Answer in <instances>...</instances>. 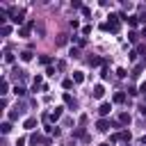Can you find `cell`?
Wrapping results in <instances>:
<instances>
[{
	"label": "cell",
	"mask_w": 146,
	"mask_h": 146,
	"mask_svg": "<svg viewBox=\"0 0 146 146\" xmlns=\"http://www.w3.org/2000/svg\"><path fill=\"white\" fill-rule=\"evenodd\" d=\"M119 18H121V16H114V14L110 16V23H107V27H110L112 32H119V27H121V23H119Z\"/></svg>",
	"instance_id": "obj_1"
},
{
	"label": "cell",
	"mask_w": 146,
	"mask_h": 146,
	"mask_svg": "<svg viewBox=\"0 0 146 146\" xmlns=\"http://www.w3.org/2000/svg\"><path fill=\"white\" fill-rule=\"evenodd\" d=\"M32 25H34V23H32V21H27V23L21 27V32H18V34H21V36H30V30H32Z\"/></svg>",
	"instance_id": "obj_2"
},
{
	"label": "cell",
	"mask_w": 146,
	"mask_h": 146,
	"mask_svg": "<svg viewBox=\"0 0 146 146\" xmlns=\"http://www.w3.org/2000/svg\"><path fill=\"white\" fill-rule=\"evenodd\" d=\"M96 128H98L100 132H107V130H110V121H107V119H100V121L96 123Z\"/></svg>",
	"instance_id": "obj_3"
},
{
	"label": "cell",
	"mask_w": 146,
	"mask_h": 146,
	"mask_svg": "<svg viewBox=\"0 0 146 146\" xmlns=\"http://www.w3.org/2000/svg\"><path fill=\"white\" fill-rule=\"evenodd\" d=\"M91 94H94V98H103V94H105V87H103V84H96Z\"/></svg>",
	"instance_id": "obj_4"
},
{
	"label": "cell",
	"mask_w": 146,
	"mask_h": 146,
	"mask_svg": "<svg viewBox=\"0 0 146 146\" xmlns=\"http://www.w3.org/2000/svg\"><path fill=\"white\" fill-rule=\"evenodd\" d=\"M110 110H112V105H110V103H100V107H98L100 116H107V114H110Z\"/></svg>",
	"instance_id": "obj_5"
},
{
	"label": "cell",
	"mask_w": 146,
	"mask_h": 146,
	"mask_svg": "<svg viewBox=\"0 0 146 146\" xmlns=\"http://www.w3.org/2000/svg\"><path fill=\"white\" fill-rule=\"evenodd\" d=\"M62 110H64V107H55V112H52L48 119H50V121H59V116H62Z\"/></svg>",
	"instance_id": "obj_6"
},
{
	"label": "cell",
	"mask_w": 146,
	"mask_h": 146,
	"mask_svg": "<svg viewBox=\"0 0 146 146\" xmlns=\"http://www.w3.org/2000/svg\"><path fill=\"white\" fill-rule=\"evenodd\" d=\"M82 80H84V73H82V71H75V73H73V82H75V84H80Z\"/></svg>",
	"instance_id": "obj_7"
},
{
	"label": "cell",
	"mask_w": 146,
	"mask_h": 146,
	"mask_svg": "<svg viewBox=\"0 0 146 146\" xmlns=\"http://www.w3.org/2000/svg\"><path fill=\"white\" fill-rule=\"evenodd\" d=\"M64 103H66L68 107H75V100H73V96H71V94H64Z\"/></svg>",
	"instance_id": "obj_8"
},
{
	"label": "cell",
	"mask_w": 146,
	"mask_h": 146,
	"mask_svg": "<svg viewBox=\"0 0 146 146\" xmlns=\"http://www.w3.org/2000/svg\"><path fill=\"white\" fill-rule=\"evenodd\" d=\"M21 59H23V62H30V59H32V50H23V52H21Z\"/></svg>",
	"instance_id": "obj_9"
},
{
	"label": "cell",
	"mask_w": 146,
	"mask_h": 146,
	"mask_svg": "<svg viewBox=\"0 0 146 146\" xmlns=\"http://www.w3.org/2000/svg\"><path fill=\"white\" fill-rule=\"evenodd\" d=\"M119 123H130V114L121 112V114H119Z\"/></svg>",
	"instance_id": "obj_10"
},
{
	"label": "cell",
	"mask_w": 146,
	"mask_h": 146,
	"mask_svg": "<svg viewBox=\"0 0 146 146\" xmlns=\"http://www.w3.org/2000/svg\"><path fill=\"white\" fill-rule=\"evenodd\" d=\"M23 125H25L27 130H32V128L36 125V119H25V123H23Z\"/></svg>",
	"instance_id": "obj_11"
},
{
	"label": "cell",
	"mask_w": 146,
	"mask_h": 146,
	"mask_svg": "<svg viewBox=\"0 0 146 146\" xmlns=\"http://www.w3.org/2000/svg\"><path fill=\"white\" fill-rule=\"evenodd\" d=\"M0 130H2V135H7V132L11 130V123H9V121H5V123L0 125Z\"/></svg>",
	"instance_id": "obj_12"
},
{
	"label": "cell",
	"mask_w": 146,
	"mask_h": 146,
	"mask_svg": "<svg viewBox=\"0 0 146 146\" xmlns=\"http://www.w3.org/2000/svg\"><path fill=\"white\" fill-rule=\"evenodd\" d=\"M89 64L91 66H98V64H103V59L100 57H89Z\"/></svg>",
	"instance_id": "obj_13"
},
{
	"label": "cell",
	"mask_w": 146,
	"mask_h": 146,
	"mask_svg": "<svg viewBox=\"0 0 146 146\" xmlns=\"http://www.w3.org/2000/svg\"><path fill=\"white\" fill-rule=\"evenodd\" d=\"M14 94H16V96H25V87H18V84H16V87H14Z\"/></svg>",
	"instance_id": "obj_14"
},
{
	"label": "cell",
	"mask_w": 146,
	"mask_h": 146,
	"mask_svg": "<svg viewBox=\"0 0 146 146\" xmlns=\"http://www.w3.org/2000/svg\"><path fill=\"white\" fill-rule=\"evenodd\" d=\"M123 100H125V94H121V91L114 94V103H123Z\"/></svg>",
	"instance_id": "obj_15"
},
{
	"label": "cell",
	"mask_w": 146,
	"mask_h": 146,
	"mask_svg": "<svg viewBox=\"0 0 146 146\" xmlns=\"http://www.w3.org/2000/svg\"><path fill=\"white\" fill-rule=\"evenodd\" d=\"M0 32H2L5 36H9V34H11V27H9V25H2V30H0Z\"/></svg>",
	"instance_id": "obj_16"
},
{
	"label": "cell",
	"mask_w": 146,
	"mask_h": 146,
	"mask_svg": "<svg viewBox=\"0 0 146 146\" xmlns=\"http://www.w3.org/2000/svg\"><path fill=\"white\" fill-rule=\"evenodd\" d=\"M39 62H41V64H46V66H48V64H50V57H48V55H41V57H39Z\"/></svg>",
	"instance_id": "obj_17"
},
{
	"label": "cell",
	"mask_w": 146,
	"mask_h": 146,
	"mask_svg": "<svg viewBox=\"0 0 146 146\" xmlns=\"http://www.w3.org/2000/svg\"><path fill=\"white\" fill-rule=\"evenodd\" d=\"M100 78H103V80H107V78H110V71H107V66H103V71H100Z\"/></svg>",
	"instance_id": "obj_18"
},
{
	"label": "cell",
	"mask_w": 146,
	"mask_h": 146,
	"mask_svg": "<svg viewBox=\"0 0 146 146\" xmlns=\"http://www.w3.org/2000/svg\"><path fill=\"white\" fill-rule=\"evenodd\" d=\"M68 27H71V30H78V27H80V23H78V21H75V18H73V21H71V23H68Z\"/></svg>",
	"instance_id": "obj_19"
},
{
	"label": "cell",
	"mask_w": 146,
	"mask_h": 146,
	"mask_svg": "<svg viewBox=\"0 0 146 146\" xmlns=\"http://www.w3.org/2000/svg\"><path fill=\"white\" fill-rule=\"evenodd\" d=\"M66 43V34H59V39H57V46H64Z\"/></svg>",
	"instance_id": "obj_20"
},
{
	"label": "cell",
	"mask_w": 146,
	"mask_h": 146,
	"mask_svg": "<svg viewBox=\"0 0 146 146\" xmlns=\"http://www.w3.org/2000/svg\"><path fill=\"white\" fill-rule=\"evenodd\" d=\"M5 62L11 64V62H14V55H11V52H5Z\"/></svg>",
	"instance_id": "obj_21"
},
{
	"label": "cell",
	"mask_w": 146,
	"mask_h": 146,
	"mask_svg": "<svg viewBox=\"0 0 146 146\" xmlns=\"http://www.w3.org/2000/svg\"><path fill=\"white\" fill-rule=\"evenodd\" d=\"M71 87H73V80L66 78V80H64V89H71Z\"/></svg>",
	"instance_id": "obj_22"
},
{
	"label": "cell",
	"mask_w": 146,
	"mask_h": 146,
	"mask_svg": "<svg viewBox=\"0 0 146 146\" xmlns=\"http://www.w3.org/2000/svg\"><path fill=\"white\" fill-rule=\"evenodd\" d=\"M7 89H9V82H7V80H2V91H0V94L5 96V94H7Z\"/></svg>",
	"instance_id": "obj_23"
},
{
	"label": "cell",
	"mask_w": 146,
	"mask_h": 146,
	"mask_svg": "<svg viewBox=\"0 0 146 146\" xmlns=\"http://www.w3.org/2000/svg\"><path fill=\"white\" fill-rule=\"evenodd\" d=\"M137 36H139V34H137V32H130V34H128V39H130V41H132V43H135V41H137Z\"/></svg>",
	"instance_id": "obj_24"
},
{
	"label": "cell",
	"mask_w": 146,
	"mask_h": 146,
	"mask_svg": "<svg viewBox=\"0 0 146 146\" xmlns=\"http://www.w3.org/2000/svg\"><path fill=\"white\" fill-rule=\"evenodd\" d=\"M71 57H80V50L78 48H71Z\"/></svg>",
	"instance_id": "obj_25"
},
{
	"label": "cell",
	"mask_w": 146,
	"mask_h": 146,
	"mask_svg": "<svg viewBox=\"0 0 146 146\" xmlns=\"http://www.w3.org/2000/svg\"><path fill=\"white\" fill-rule=\"evenodd\" d=\"M116 75H119V78H125L128 73H125V68H119V71H116Z\"/></svg>",
	"instance_id": "obj_26"
},
{
	"label": "cell",
	"mask_w": 146,
	"mask_h": 146,
	"mask_svg": "<svg viewBox=\"0 0 146 146\" xmlns=\"http://www.w3.org/2000/svg\"><path fill=\"white\" fill-rule=\"evenodd\" d=\"M141 36H146V25H144V30H141Z\"/></svg>",
	"instance_id": "obj_27"
},
{
	"label": "cell",
	"mask_w": 146,
	"mask_h": 146,
	"mask_svg": "<svg viewBox=\"0 0 146 146\" xmlns=\"http://www.w3.org/2000/svg\"><path fill=\"white\" fill-rule=\"evenodd\" d=\"M141 141H144V144H146V135H144V137H141Z\"/></svg>",
	"instance_id": "obj_28"
},
{
	"label": "cell",
	"mask_w": 146,
	"mask_h": 146,
	"mask_svg": "<svg viewBox=\"0 0 146 146\" xmlns=\"http://www.w3.org/2000/svg\"><path fill=\"white\" fill-rule=\"evenodd\" d=\"M98 146H110V144H98Z\"/></svg>",
	"instance_id": "obj_29"
},
{
	"label": "cell",
	"mask_w": 146,
	"mask_h": 146,
	"mask_svg": "<svg viewBox=\"0 0 146 146\" xmlns=\"http://www.w3.org/2000/svg\"><path fill=\"white\" fill-rule=\"evenodd\" d=\"M125 146H128V144H125Z\"/></svg>",
	"instance_id": "obj_30"
}]
</instances>
